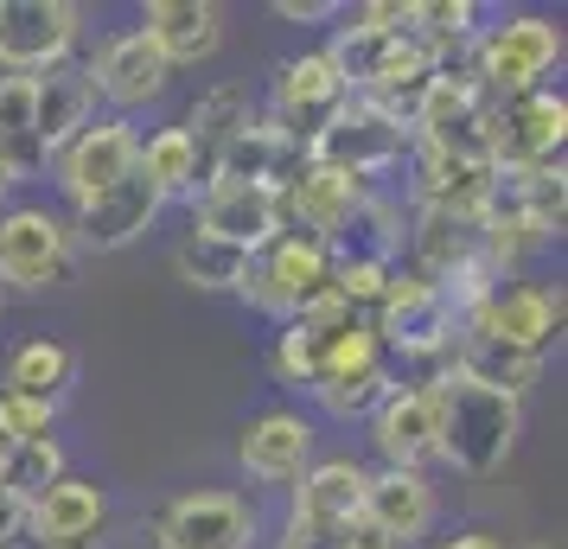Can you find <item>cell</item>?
Instances as JSON below:
<instances>
[{
	"mask_svg": "<svg viewBox=\"0 0 568 549\" xmlns=\"http://www.w3.org/2000/svg\"><path fill=\"white\" fill-rule=\"evenodd\" d=\"M20 530H27V498H13L0 486V549H7V537H20Z\"/></svg>",
	"mask_w": 568,
	"mask_h": 549,
	"instance_id": "cell-33",
	"label": "cell"
},
{
	"mask_svg": "<svg viewBox=\"0 0 568 549\" xmlns=\"http://www.w3.org/2000/svg\"><path fill=\"white\" fill-rule=\"evenodd\" d=\"M236 460L250 479L262 486H282V479H301L313 467V421L294 416V409H268V416L243 421V441H236Z\"/></svg>",
	"mask_w": 568,
	"mask_h": 549,
	"instance_id": "cell-14",
	"label": "cell"
},
{
	"mask_svg": "<svg viewBox=\"0 0 568 549\" xmlns=\"http://www.w3.org/2000/svg\"><path fill=\"white\" fill-rule=\"evenodd\" d=\"M192 199H199L192 231L211 236V243H231V250H243V256H256V250H268V243L282 236V205H275L268 185L211 180V185H199Z\"/></svg>",
	"mask_w": 568,
	"mask_h": 549,
	"instance_id": "cell-7",
	"label": "cell"
},
{
	"mask_svg": "<svg viewBox=\"0 0 568 549\" xmlns=\"http://www.w3.org/2000/svg\"><path fill=\"white\" fill-rule=\"evenodd\" d=\"M428 403H435V460H447L454 472H473V479L505 467L517 428H524L517 396L486 390L466 370H447L440 384H428Z\"/></svg>",
	"mask_w": 568,
	"mask_h": 549,
	"instance_id": "cell-1",
	"label": "cell"
},
{
	"mask_svg": "<svg viewBox=\"0 0 568 549\" xmlns=\"http://www.w3.org/2000/svg\"><path fill=\"white\" fill-rule=\"evenodd\" d=\"M160 205H166V199H160L154 185L141 180V166H134L115 192H103L97 205L78 211V243L83 250H129L134 236L160 217Z\"/></svg>",
	"mask_w": 568,
	"mask_h": 549,
	"instance_id": "cell-22",
	"label": "cell"
},
{
	"mask_svg": "<svg viewBox=\"0 0 568 549\" xmlns=\"http://www.w3.org/2000/svg\"><path fill=\"white\" fill-rule=\"evenodd\" d=\"M141 39L166 58V71L173 64H199L224 45V13L211 7V0H154L148 7V20H141Z\"/></svg>",
	"mask_w": 568,
	"mask_h": 549,
	"instance_id": "cell-19",
	"label": "cell"
},
{
	"mask_svg": "<svg viewBox=\"0 0 568 549\" xmlns=\"http://www.w3.org/2000/svg\"><path fill=\"white\" fill-rule=\"evenodd\" d=\"M7 460H13V441H7V435H0V479H7Z\"/></svg>",
	"mask_w": 568,
	"mask_h": 549,
	"instance_id": "cell-36",
	"label": "cell"
},
{
	"mask_svg": "<svg viewBox=\"0 0 568 549\" xmlns=\"http://www.w3.org/2000/svg\"><path fill=\"white\" fill-rule=\"evenodd\" d=\"M0 166L13 180L45 166L39 134H32V78H0Z\"/></svg>",
	"mask_w": 568,
	"mask_h": 549,
	"instance_id": "cell-26",
	"label": "cell"
},
{
	"mask_svg": "<svg viewBox=\"0 0 568 549\" xmlns=\"http://www.w3.org/2000/svg\"><path fill=\"white\" fill-rule=\"evenodd\" d=\"M90 109H97L90 71H78V64L39 71V78H32V134H39V154L45 160L64 154V148L90 129Z\"/></svg>",
	"mask_w": 568,
	"mask_h": 549,
	"instance_id": "cell-17",
	"label": "cell"
},
{
	"mask_svg": "<svg viewBox=\"0 0 568 549\" xmlns=\"http://www.w3.org/2000/svg\"><path fill=\"white\" fill-rule=\"evenodd\" d=\"M250 262L256 256H243V250H231V243H211V236H185L180 250H173V268H180L192 288H243V275H250Z\"/></svg>",
	"mask_w": 568,
	"mask_h": 549,
	"instance_id": "cell-27",
	"label": "cell"
},
{
	"mask_svg": "<svg viewBox=\"0 0 568 549\" xmlns=\"http://www.w3.org/2000/svg\"><path fill=\"white\" fill-rule=\"evenodd\" d=\"M440 549H505V543H498L491 530H466V537H447Z\"/></svg>",
	"mask_w": 568,
	"mask_h": 549,
	"instance_id": "cell-35",
	"label": "cell"
},
{
	"mask_svg": "<svg viewBox=\"0 0 568 549\" xmlns=\"http://www.w3.org/2000/svg\"><path fill=\"white\" fill-rule=\"evenodd\" d=\"M83 13L71 0H0V64L13 78H39L64 64V52L78 45Z\"/></svg>",
	"mask_w": 568,
	"mask_h": 549,
	"instance_id": "cell-5",
	"label": "cell"
},
{
	"mask_svg": "<svg viewBox=\"0 0 568 549\" xmlns=\"http://www.w3.org/2000/svg\"><path fill=\"white\" fill-rule=\"evenodd\" d=\"M568 134V103L556 90H524L491 115V166H556Z\"/></svg>",
	"mask_w": 568,
	"mask_h": 549,
	"instance_id": "cell-9",
	"label": "cell"
},
{
	"mask_svg": "<svg viewBox=\"0 0 568 549\" xmlns=\"http://www.w3.org/2000/svg\"><path fill=\"white\" fill-rule=\"evenodd\" d=\"M371 441L389 467L422 472V460H435V403H428V390H389L371 409Z\"/></svg>",
	"mask_w": 568,
	"mask_h": 549,
	"instance_id": "cell-23",
	"label": "cell"
},
{
	"mask_svg": "<svg viewBox=\"0 0 568 549\" xmlns=\"http://www.w3.org/2000/svg\"><path fill=\"white\" fill-rule=\"evenodd\" d=\"M562 64V27L542 13H511L505 27H491L479 39V90L486 96H524L542 90V78Z\"/></svg>",
	"mask_w": 568,
	"mask_h": 549,
	"instance_id": "cell-2",
	"label": "cell"
},
{
	"mask_svg": "<svg viewBox=\"0 0 568 549\" xmlns=\"http://www.w3.org/2000/svg\"><path fill=\"white\" fill-rule=\"evenodd\" d=\"M428 523H435V486L422 472H364V530H377L371 543H415Z\"/></svg>",
	"mask_w": 568,
	"mask_h": 549,
	"instance_id": "cell-15",
	"label": "cell"
},
{
	"mask_svg": "<svg viewBox=\"0 0 568 549\" xmlns=\"http://www.w3.org/2000/svg\"><path fill=\"white\" fill-rule=\"evenodd\" d=\"M345 103H352V90H345V78L333 71V58L326 52L287 58L282 78H275V129L294 134L301 148H307L313 134L326 129Z\"/></svg>",
	"mask_w": 568,
	"mask_h": 549,
	"instance_id": "cell-11",
	"label": "cell"
},
{
	"mask_svg": "<svg viewBox=\"0 0 568 549\" xmlns=\"http://www.w3.org/2000/svg\"><path fill=\"white\" fill-rule=\"evenodd\" d=\"M134 166H141V134L129 122H97V129H83L64 160H58V173H64V192H71V205H97L103 192L129 180Z\"/></svg>",
	"mask_w": 568,
	"mask_h": 549,
	"instance_id": "cell-12",
	"label": "cell"
},
{
	"mask_svg": "<svg viewBox=\"0 0 568 549\" xmlns=\"http://www.w3.org/2000/svg\"><path fill=\"white\" fill-rule=\"evenodd\" d=\"M275 205H282V217H294L313 243H333L338 224L364 205V180L338 173V166H313V160H307V166L275 192Z\"/></svg>",
	"mask_w": 568,
	"mask_h": 549,
	"instance_id": "cell-16",
	"label": "cell"
},
{
	"mask_svg": "<svg viewBox=\"0 0 568 549\" xmlns=\"http://www.w3.org/2000/svg\"><path fill=\"white\" fill-rule=\"evenodd\" d=\"M403 141H409L403 109H384V103L352 96V103L338 109L333 122L307 141V160L313 166H338V173L364 180V173H377V166H389V160L403 154Z\"/></svg>",
	"mask_w": 568,
	"mask_h": 549,
	"instance_id": "cell-3",
	"label": "cell"
},
{
	"mask_svg": "<svg viewBox=\"0 0 568 549\" xmlns=\"http://www.w3.org/2000/svg\"><path fill=\"white\" fill-rule=\"evenodd\" d=\"M333 288V250L326 243H313V236H275L268 243V256L250 262V275H243V301H256L262 314H282L294 319L307 301Z\"/></svg>",
	"mask_w": 568,
	"mask_h": 549,
	"instance_id": "cell-4",
	"label": "cell"
},
{
	"mask_svg": "<svg viewBox=\"0 0 568 549\" xmlns=\"http://www.w3.org/2000/svg\"><path fill=\"white\" fill-rule=\"evenodd\" d=\"M141 180L154 185L160 199L199 192V154H192L185 129H160L154 141H141Z\"/></svg>",
	"mask_w": 568,
	"mask_h": 549,
	"instance_id": "cell-28",
	"label": "cell"
},
{
	"mask_svg": "<svg viewBox=\"0 0 568 549\" xmlns=\"http://www.w3.org/2000/svg\"><path fill=\"white\" fill-rule=\"evenodd\" d=\"M166 58L141 39V32H122V39H109L103 52H97V64H90V90L97 96H109L115 109H141L154 103L160 90H166Z\"/></svg>",
	"mask_w": 568,
	"mask_h": 549,
	"instance_id": "cell-20",
	"label": "cell"
},
{
	"mask_svg": "<svg viewBox=\"0 0 568 549\" xmlns=\"http://www.w3.org/2000/svg\"><path fill=\"white\" fill-rule=\"evenodd\" d=\"M287 518L352 537L364 523V467L358 460H320V467H307L301 486H294V511Z\"/></svg>",
	"mask_w": 568,
	"mask_h": 549,
	"instance_id": "cell-21",
	"label": "cell"
},
{
	"mask_svg": "<svg viewBox=\"0 0 568 549\" xmlns=\"http://www.w3.org/2000/svg\"><path fill=\"white\" fill-rule=\"evenodd\" d=\"M7 192H13V173H7V166H0V205H7Z\"/></svg>",
	"mask_w": 568,
	"mask_h": 549,
	"instance_id": "cell-37",
	"label": "cell"
},
{
	"mask_svg": "<svg viewBox=\"0 0 568 549\" xmlns=\"http://www.w3.org/2000/svg\"><path fill=\"white\" fill-rule=\"evenodd\" d=\"M250 122V103H243V90H211L205 103L192 109V122H185V141H192V154H199V185L211 180V166L217 154L231 148V134Z\"/></svg>",
	"mask_w": 568,
	"mask_h": 549,
	"instance_id": "cell-25",
	"label": "cell"
},
{
	"mask_svg": "<svg viewBox=\"0 0 568 549\" xmlns=\"http://www.w3.org/2000/svg\"><path fill=\"white\" fill-rule=\"evenodd\" d=\"M275 13H282V20H333L338 7L333 0H275Z\"/></svg>",
	"mask_w": 568,
	"mask_h": 549,
	"instance_id": "cell-34",
	"label": "cell"
},
{
	"mask_svg": "<svg viewBox=\"0 0 568 549\" xmlns=\"http://www.w3.org/2000/svg\"><path fill=\"white\" fill-rule=\"evenodd\" d=\"M256 511L231 492H185L160 518V549H250Z\"/></svg>",
	"mask_w": 568,
	"mask_h": 549,
	"instance_id": "cell-13",
	"label": "cell"
},
{
	"mask_svg": "<svg viewBox=\"0 0 568 549\" xmlns=\"http://www.w3.org/2000/svg\"><path fill=\"white\" fill-rule=\"evenodd\" d=\"M460 333H479V339L511 345V352H524V358H542V352L556 345V333H562V294L537 288V282L505 288V294H491Z\"/></svg>",
	"mask_w": 568,
	"mask_h": 549,
	"instance_id": "cell-10",
	"label": "cell"
},
{
	"mask_svg": "<svg viewBox=\"0 0 568 549\" xmlns=\"http://www.w3.org/2000/svg\"><path fill=\"white\" fill-rule=\"evenodd\" d=\"M103 518H109V498H103V486L97 479H58V486H45V492L27 505V530L39 537L45 549H78V543H90L97 530H103Z\"/></svg>",
	"mask_w": 568,
	"mask_h": 549,
	"instance_id": "cell-18",
	"label": "cell"
},
{
	"mask_svg": "<svg viewBox=\"0 0 568 549\" xmlns=\"http://www.w3.org/2000/svg\"><path fill=\"white\" fill-rule=\"evenodd\" d=\"M396 390L384 377V365H364V370H345V377H326V384H313V396H320V409L338 421H352V416H371L384 396Z\"/></svg>",
	"mask_w": 568,
	"mask_h": 549,
	"instance_id": "cell-29",
	"label": "cell"
},
{
	"mask_svg": "<svg viewBox=\"0 0 568 549\" xmlns=\"http://www.w3.org/2000/svg\"><path fill=\"white\" fill-rule=\"evenodd\" d=\"M377 307H384V319L371 333H377V345H396L403 358H428L440 345H454V333H460L454 301L435 282H422V275H389V288Z\"/></svg>",
	"mask_w": 568,
	"mask_h": 549,
	"instance_id": "cell-6",
	"label": "cell"
},
{
	"mask_svg": "<svg viewBox=\"0 0 568 549\" xmlns=\"http://www.w3.org/2000/svg\"><path fill=\"white\" fill-rule=\"evenodd\" d=\"M52 416H58V403H39V396L0 390V435H7L13 447L45 441V435H52Z\"/></svg>",
	"mask_w": 568,
	"mask_h": 549,
	"instance_id": "cell-31",
	"label": "cell"
},
{
	"mask_svg": "<svg viewBox=\"0 0 568 549\" xmlns=\"http://www.w3.org/2000/svg\"><path fill=\"white\" fill-rule=\"evenodd\" d=\"M71 268V231L58 224L52 211L20 205L0 211V282L13 288H52Z\"/></svg>",
	"mask_w": 568,
	"mask_h": 549,
	"instance_id": "cell-8",
	"label": "cell"
},
{
	"mask_svg": "<svg viewBox=\"0 0 568 549\" xmlns=\"http://www.w3.org/2000/svg\"><path fill=\"white\" fill-rule=\"evenodd\" d=\"M58 479H64V454H58V441L45 435V441L13 447V460H7V479H0V486L32 505V498L45 492V486H58Z\"/></svg>",
	"mask_w": 568,
	"mask_h": 549,
	"instance_id": "cell-30",
	"label": "cell"
},
{
	"mask_svg": "<svg viewBox=\"0 0 568 549\" xmlns=\"http://www.w3.org/2000/svg\"><path fill=\"white\" fill-rule=\"evenodd\" d=\"M71 377H78V358H71V345H58V339H27L20 352H13V365H7V390H13V396H39V403H58Z\"/></svg>",
	"mask_w": 568,
	"mask_h": 549,
	"instance_id": "cell-24",
	"label": "cell"
},
{
	"mask_svg": "<svg viewBox=\"0 0 568 549\" xmlns=\"http://www.w3.org/2000/svg\"><path fill=\"white\" fill-rule=\"evenodd\" d=\"M275 549H352V537H345V530H320V523L287 518V537Z\"/></svg>",
	"mask_w": 568,
	"mask_h": 549,
	"instance_id": "cell-32",
	"label": "cell"
},
{
	"mask_svg": "<svg viewBox=\"0 0 568 549\" xmlns=\"http://www.w3.org/2000/svg\"><path fill=\"white\" fill-rule=\"evenodd\" d=\"M352 549H377V543H352Z\"/></svg>",
	"mask_w": 568,
	"mask_h": 549,
	"instance_id": "cell-38",
	"label": "cell"
}]
</instances>
